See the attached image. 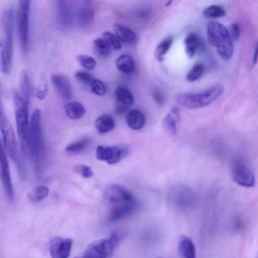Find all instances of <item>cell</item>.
Masks as SVG:
<instances>
[{
    "mask_svg": "<svg viewBox=\"0 0 258 258\" xmlns=\"http://www.w3.org/2000/svg\"><path fill=\"white\" fill-rule=\"evenodd\" d=\"M208 42L216 47L219 56L224 60H229L234 53L233 40L226 26L218 21H211L207 25Z\"/></svg>",
    "mask_w": 258,
    "mask_h": 258,
    "instance_id": "cell-1",
    "label": "cell"
},
{
    "mask_svg": "<svg viewBox=\"0 0 258 258\" xmlns=\"http://www.w3.org/2000/svg\"><path fill=\"white\" fill-rule=\"evenodd\" d=\"M221 85H214L199 93H180L175 95V102L187 109H197L209 106L223 94Z\"/></svg>",
    "mask_w": 258,
    "mask_h": 258,
    "instance_id": "cell-2",
    "label": "cell"
},
{
    "mask_svg": "<svg viewBox=\"0 0 258 258\" xmlns=\"http://www.w3.org/2000/svg\"><path fill=\"white\" fill-rule=\"evenodd\" d=\"M42 128H41V112L35 109L29 119V132H28V148L33 160L35 170H39L40 156L42 151Z\"/></svg>",
    "mask_w": 258,
    "mask_h": 258,
    "instance_id": "cell-3",
    "label": "cell"
},
{
    "mask_svg": "<svg viewBox=\"0 0 258 258\" xmlns=\"http://www.w3.org/2000/svg\"><path fill=\"white\" fill-rule=\"evenodd\" d=\"M15 105V120L17 133L24 148L28 147V132H29V101L25 100L19 92L14 93Z\"/></svg>",
    "mask_w": 258,
    "mask_h": 258,
    "instance_id": "cell-4",
    "label": "cell"
},
{
    "mask_svg": "<svg viewBox=\"0 0 258 258\" xmlns=\"http://www.w3.org/2000/svg\"><path fill=\"white\" fill-rule=\"evenodd\" d=\"M0 131H1V140L4 146V149L6 153L11 157V159L20 166V157L18 153V147H17V140L15 136L14 129L9 121V119L6 117L5 113L2 112L0 115Z\"/></svg>",
    "mask_w": 258,
    "mask_h": 258,
    "instance_id": "cell-5",
    "label": "cell"
},
{
    "mask_svg": "<svg viewBox=\"0 0 258 258\" xmlns=\"http://www.w3.org/2000/svg\"><path fill=\"white\" fill-rule=\"evenodd\" d=\"M119 235L112 234L108 238L97 240L91 243L84 252L83 258H108L110 257L119 243Z\"/></svg>",
    "mask_w": 258,
    "mask_h": 258,
    "instance_id": "cell-6",
    "label": "cell"
},
{
    "mask_svg": "<svg viewBox=\"0 0 258 258\" xmlns=\"http://www.w3.org/2000/svg\"><path fill=\"white\" fill-rule=\"evenodd\" d=\"M31 2L28 0H21L18 2L16 19L18 34L20 39L21 48L24 52L28 49L29 43V11H30Z\"/></svg>",
    "mask_w": 258,
    "mask_h": 258,
    "instance_id": "cell-7",
    "label": "cell"
},
{
    "mask_svg": "<svg viewBox=\"0 0 258 258\" xmlns=\"http://www.w3.org/2000/svg\"><path fill=\"white\" fill-rule=\"evenodd\" d=\"M231 176L233 180L244 187H252L255 185V175L244 161L236 159L231 165Z\"/></svg>",
    "mask_w": 258,
    "mask_h": 258,
    "instance_id": "cell-8",
    "label": "cell"
},
{
    "mask_svg": "<svg viewBox=\"0 0 258 258\" xmlns=\"http://www.w3.org/2000/svg\"><path fill=\"white\" fill-rule=\"evenodd\" d=\"M0 180L7 199L10 202H12L14 200L13 183H12L7 153L4 149L1 137H0Z\"/></svg>",
    "mask_w": 258,
    "mask_h": 258,
    "instance_id": "cell-9",
    "label": "cell"
},
{
    "mask_svg": "<svg viewBox=\"0 0 258 258\" xmlns=\"http://www.w3.org/2000/svg\"><path fill=\"white\" fill-rule=\"evenodd\" d=\"M128 153V148L125 146H104L99 145L96 148V158L105 161L108 164H116L123 159Z\"/></svg>",
    "mask_w": 258,
    "mask_h": 258,
    "instance_id": "cell-10",
    "label": "cell"
},
{
    "mask_svg": "<svg viewBox=\"0 0 258 258\" xmlns=\"http://www.w3.org/2000/svg\"><path fill=\"white\" fill-rule=\"evenodd\" d=\"M104 199L110 204H121L133 199L131 191L120 184H109L104 190Z\"/></svg>",
    "mask_w": 258,
    "mask_h": 258,
    "instance_id": "cell-11",
    "label": "cell"
},
{
    "mask_svg": "<svg viewBox=\"0 0 258 258\" xmlns=\"http://www.w3.org/2000/svg\"><path fill=\"white\" fill-rule=\"evenodd\" d=\"M73 247V240L70 238L53 237L49 241V253L51 258H69Z\"/></svg>",
    "mask_w": 258,
    "mask_h": 258,
    "instance_id": "cell-12",
    "label": "cell"
},
{
    "mask_svg": "<svg viewBox=\"0 0 258 258\" xmlns=\"http://www.w3.org/2000/svg\"><path fill=\"white\" fill-rule=\"evenodd\" d=\"M56 18L57 24L62 30H69L74 25L75 13L68 1H57L56 2Z\"/></svg>",
    "mask_w": 258,
    "mask_h": 258,
    "instance_id": "cell-13",
    "label": "cell"
},
{
    "mask_svg": "<svg viewBox=\"0 0 258 258\" xmlns=\"http://www.w3.org/2000/svg\"><path fill=\"white\" fill-rule=\"evenodd\" d=\"M138 208H139V204L134 199H132L131 201L125 202V203L117 204L111 209L110 214H109V220L111 222L121 220V219L133 214Z\"/></svg>",
    "mask_w": 258,
    "mask_h": 258,
    "instance_id": "cell-14",
    "label": "cell"
},
{
    "mask_svg": "<svg viewBox=\"0 0 258 258\" xmlns=\"http://www.w3.org/2000/svg\"><path fill=\"white\" fill-rule=\"evenodd\" d=\"M13 46L6 42L2 37L0 38V70L4 75L10 73L12 66Z\"/></svg>",
    "mask_w": 258,
    "mask_h": 258,
    "instance_id": "cell-15",
    "label": "cell"
},
{
    "mask_svg": "<svg viewBox=\"0 0 258 258\" xmlns=\"http://www.w3.org/2000/svg\"><path fill=\"white\" fill-rule=\"evenodd\" d=\"M50 80L53 87L57 90V92L62 98L70 99L72 97V86L70 79L67 76L53 74L51 75Z\"/></svg>",
    "mask_w": 258,
    "mask_h": 258,
    "instance_id": "cell-16",
    "label": "cell"
},
{
    "mask_svg": "<svg viewBox=\"0 0 258 258\" xmlns=\"http://www.w3.org/2000/svg\"><path fill=\"white\" fill-rule=\"evenodd\" d=\"M114 34L118 37V39L121 42H124L126 44H134L137 40V35L136 33L130 29L129 27L120 24V23H115L114 24Z\"/></svg>",
    "mask_w": 258,
    "mask_h": 258,
    "instance_id": "cell-17",
    "label": "cell"
},
{
    "mask_svg": "<svg viewBox=\"0 0 258 258\" xmlns=\"http://www.w3.org/2000/svg\"><path fill=\"white\" fill-rule=\"evenodd\" d=\"M125 120L128 127L133 130H140L145 124V116L139 110H130L127 112Z\"/></svg>",
    "mask_w": 258,
    "mask_h": 258,
    "instance_id": "cell-18",
    "label": "cell"
},
{
    "mask_svg": "<svg viewBox=\"0 0 258 258\" xmlns=\"http://www.w3.org/2000/svg\"><path fill=\"white\" fill-rule=\"evenodd\" d=\"M174 200V203H176L179 207H188L194 202V196L192 192L184 186L177 187L171 194Z\"/></svg>",
    "mask_w": 258,
    "mask_h": 258,
    "instance_id": "cell-19",
    "label": "cell"
},
{
    "mask_svg": "<svg viewBox=\"0 0 258 258\" xmlns=\"http://www.w3.org/2000/svg\"><path fill=\"white\" fill-rule=\"evenodd\" d=\"M76 18L81 27L89 26L94 18V10L91 6L84 4L80 6L76 13Z\"/></svg>",
    "mask_w": 258,
    "mask_h": 258,
    "instance_id": "cell-20",
    "label": "cell"
},
{
    "mask_svg": "<svg viewBox=\"0 0 258 258\" xmlns=\"http://www.w3.org/2000/svg\"><path fill=\"white\" fill-rule=\"evenodd\" d=\"M116 68L125 75L132 74L135 71V61L130 54H121L115 60Z\"/></svg>",
    "mask_w": 258,
    "mask_h": 258,
    "instance_id": "cell-21",
    "label": "cell"
},
{
    "mask_svg": "<svg viewBox=\"0 0 258 258\" xmlns=\"http://www.w3.org/2000/svg\"><path fill=\"white\" fill-rule=\"evenodd\" d=\"M64 112L68 118H70L71 120H80L85 116L86 108L82 103L73 101L66 104Z\"/></svg>",
    "mask_w": 258,
    "mask_h": 258,
    "instance_id": "cell-22",
    "label": "cell"
},
{
    "mask_svg": "<svg viewBox=\"0 0 258 258\" xmlns=\"http://www.w3.org/2000/svg\"><path fill=\"white\" fill-rule=\"evenodd\" d=\"M178 252L184 258H196V247L190 238L186 236L179 237Z\"/></svg>",
    "mask_w": 258,
    "mask_h": 258,
    "instance_id": "cell-23",
    "label": "cell"
},
{
    "mask_svg": "<svg viewBox=\"0 0 258 258\" xmlns=\"http://www.w3.org/2000/svg\"><path fill=\"white\" fill-rule=\"evenodd\" d=\"M95 127L100 134H106L115 128V120L112 116L103 114L95 120Z\"/></svg>",
    "mask_w": 258,
    "mask_h": 258,
    "instance_id": "cell-24",
    "label": "cell"
},
{
    "mask_svg": "<svg viewBox=\"0 0 258 258\" xmlns=\"http://www.w3.org/2000/svg\"><path fill=\"white\" fill-rule=\"evenodd\" d=\"M200 47V39L194 32H189L184 38V48L188 57H194Z\"/></svg>",
    "mask_w": 258,
    "mask_h": 258,
    "instance_id": "cell-25",
    "label": "cell"
},
{
    "mask_svg": "<svg viewBox=\"0 0 258 258\" xmlns=\"http://www.w3.org/2000/svg\"><path fill=\"white\" fill-rule=\"evenodd\" d=\"M115 97L118 103L123 107H129L134 102V97L132 93L125 87L119 86L115 89Z\"/></svg>",
    "mask_w": 258,
    "mask_h": 258,
    "instance_id": "cell-26",
    "label": "cell"
},
{
    "mask_svg": "<svg viewBox=\"0 0 258 258\" xmlns=\"http://www.w3.org/2000/svg\"><path fill=\"white\" fill-rule=\"evenodd\" d=\"M49 195V188L46 185H37L28 192V199L32 203L43 201Z\"/></svg>",
    "mask_w": 258,
    "mask_h": 258,
    "instance_id": "cell-27",
    "label": "cell"
},
{
    "mask_svg": "<svg viewBox=\"0 0 258 258\" xmlns=\"http://www.w3.org/2000/svg\"><path fill=\"white\" fill-rule=\"evenodd\" d=\"M172 43H173V37L172 36L165 37L164 39H162L159 42V44L156 46L155 51H154V55H155L157 60H162L163 59V56L169 50Z\"/></svg>",
    "mask_w": 258,
    "mask_h": 258,
    "instance_id": "cell-28",
    "label": "cell"
},
{
    "mask_svg": "<svg viewBox=\"0 0 258 258\" xmlns=\"http://www.w3.org/2000/svg\"><path fill=\"white\" fill-rule=\"evenodd\" d=\"M31 84H30V80L29 77L27 75L26 72H22L21 76H20V92L19 94L27 101H29L30 96H31Z\"/></svg>",
    "mask_w": 258,
    "mask_h": 258,
    "instance_id": "cell-29",
    "label": "cell"
},
{
    "mask_svg": "<svg viewBox=\"0 0 258 258\" xmlns=\"http://www.w3.org/2000/svg\"><path fill=\"white\" fill-rule=\"evenodd\" d=\"M89 145V139L88 138H82L80 140H77L75 142L70 143L67 147H66V152L70 153V154H77L80 153L82 151H84Z\"/></svg>",
    "mask_w": 258,
    "mask_h": 258,
    "instance_id": "cell-30",
    "label": "cell"
},
{
    "mask_svg": "<svg viewBox=\"0 0 258 258\" xmlns=\"http://www.w3.org/2000/svg\"><path fill=\"white\" fill-rule=\"evenodd\" d=\"M226 12L224 10V8L220 5H210L208 6L204 11H203V15L207 18H219V17H223L225 16Z\"/></svg>",
    "mask_w": 258,
    "mask_h": 258,
    "instance_id": "cell-31",
    "label": "cell"
},
{
    "mask_svg": "<svg viewBox=\"0 0 258 258\" xmlns=\"http://www.w3.org/2000/svg\"><path fill=\"white\" fill-rule=\"evenodd\" d=\"M205 68L203 66V63L201 62H196L191 69L187 72L186 74V81L188 82H196L198 79H200L203 74H204Z\"/></svg>",
    "mask_w": 258,
    "mask_h": 258,
    "instance_id": "cell-32",
    "label": "cell"
},
{
    "mask_svg": "<svg viewBox=\"0 0 258 258\" xmlns=\"http://www.w3.org/2000/svg\"><path fill=\"white\" fill-rule=\"evenodd\" d=\"M102 37L106 40V42L108 43V45L110 46V48L112 50H119V49H121L122 42L118 39V37L114 33L110 32V31H105L103 33Z\"/></svg>",
    "mask_w": 258,
    "mask_h": 258,
    "instance_id": "cell-33",
    "label": "cell"
},
{
    "mask_svg": "<svg viewBox=\"0 0 258 258\" xmlns=\"http://www.w3.org/2000/svg\"><path fill=\"white\" fill-rule=\"evenodd\" d=\"M163 126L166 129V131L170 135H175L177 132V124H176V119L173 114L169 113L167 114L164 119H163Z\"/></svg>",
    "mask_w": 258,
    "mask_h": 258,
    "instance_id": "cell-34",
    "label": "cell"
},
{
    "mask_svg": "<svg viewBox=\"0 0 258 258\" xmlns=\"http://www.w3.org/2000/svg\"><path fill=\"white\" fill-rule=\"evenodd\" d=\"M78 61L87 71H92L97 66L96 59L93 56L88 55V54H79L78 55Z\"/></svg>",
    "mask_w": 258,
    "mask_h": 258,
    "instance_id": "cell-35",
    "label": "cell"
},
{
    "mask_svg": "<svg viewBox=\"0 0 258 258\" xmlns=\"http://www.w3.org/2000/svg\"><path fill=\"white\" fill-rule=\"evenodd\" d=\"M94 45H95L97 51H98L101 55H103V56L109 55L110 52H111V50H112V49L110 48V46L108 45V43L106 42V40H105L103 37H98V38H96V39L94 40Z\"/></svg>",
    "mask_w": 258,
    "mask_h": 258,
    "instance_id": "cell-36",
    "label": "cell"
},
{
    "mask_svg": "<svg viewBox=\"0 0 258 258\" xmlns=\"http://www.w3.org/2000/svg\"><path fill=\"white\" fill-rule=\"evenodd\" d=\"M90 86H91L92 93L97 96H104L107 92V87H106L105 83L99 79L94 78V80L92 81Z\"/></svg>",
    "mask_w": 258,
    "mask_h": 258,
    "instance_id": "cell-37",
    "label": "cell"
},
{
    "mask_svg": "<svg viewBox=\"0 0 258 258\" xmlns=\"http://www.w3.org/2000/svg\"><path fill=\"white\" fill-rule=\"evenodd\" d=\"M74 171L83 178H91L94 175L92 168L86 164H77L74 166Z\"/></svg>",
    "mask_w": 258,
    "mask_h": 258,
    "instance_id": "cell-38",
    "label": "cell"
},
{
    "mask_svg": "<svg viewBox=\"0 0 258 258\" xmlns=\"http://www.w3.org/2000/svg\"><path fill=\"white\" fill-rule=\"evenodd\" d=\"M48 93V87L45 80H41L35 90V96L39 100H44Z\"/></svg>",
    "mask_w": 258,
    "mask_h": 258,
    "instance_id": "cell-39",
    "label": "cell"
},
{
    "mask_svg": "<svg viewBox=\"0 0 258 258\" xmlns=\"http://www.w3.org/2000/svg\"><path fill=\"white\" fill-rule=\"evenodd\" d=\"M75 78L79 82H81L83 84H87V85H90L92 83V81L94 80V77L87 71H78L75 75Z\"/></svg>",
    "mask_w": 258,
    "mask_h": 258,
    "instance_id": "cell-40",
    "label": "cell"
},
{
    "mask_svg": "<svg viewBox=\"0 0 258 258\" xmlns=\"http://www.w3.org/2000/svg\"><path fill=\"white\" fill-rule=\"evenodd\" d=\"M230 35L232 39H238L240 36V28L237 23H233L230 28Z\"/></svg>",
    "mask_w": 258,
    "mask_h": 258,
    "instance_id": "cell-41",
    "label": "cell"
},
{
    "mask_svg": "<svg viewBox=\"0 0 258 258\" xmlns=\"http://www.w3.org/2000/svg\"><path fill=\"white\" fill-rule=\"evenodd\" d=\"M258 60V39L256 41V44L254 46V52H253V57H252V64L254 66Z\"/></svg>",
    "mask_w": 258,
    "mask_h": 258,
    "instance_id": "cell-42",
    "label": "cell"
},
{
    "mask_svg": "<svg viewBox=\"0 0 258 258\" xmlns=\"http://www.w3.org/2000/svg\"><path fill=\"white\" fill-rule=\"evenodd\" d=\"M153 96H154V99L156 100V102H157V103H159V104H161V103H162L163 98L161 97V95H160V93H159L158 91H155V92L153 93Z\"/></svg>",
    "mask_w": 258,
    "mask_h": 258,
    "instance_id": "cell-43",
    "label": "cell"
},
{
    "mask_svg": "<svg viewBox=\"0 0 258 258\" xmlns=\"http://www.w3.org/2000/svg\"><path fill=\"white\" fill-rule=\"evenodd\" d=\"M2 112H3V110H2V107H1V86H0V115H1Z\"/></svg>",
    "mask_w": 258,
    "mask_h": 258,
    "instance_id": "cell-44",
    "label": "cell"
},
{
    "mask_svg": "<svg viewBox=\"0 0 258 258\" xmlns=\"http://www.w3.org/2000/svg\"><path fill=\"white\" fill-rule=\"evenodd\" d=\"M75 258H83V257H75Z\"/></svg>",
    "mask_w": 258,
    "mask_h": 258,
    "instance_id": "cell-45",
    "label": "cell"
},
{
    "mask_svg": "<svg viewBox=\"0 0 258 258\" xmlns=\"http://www.w3.org/2000/svg\"><path fill=\"white\" fill-rule=\"evenodd\" d=\"M256 258H258V254H257V257Z\"/></svg>",
    "mask_w": 258,
    "mask_h": 258,
    "instance_id": "cell-46",
    "label": "cell"
}]
</instances>
